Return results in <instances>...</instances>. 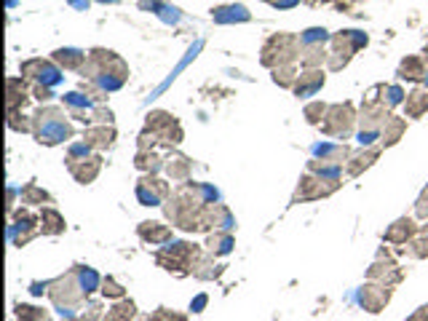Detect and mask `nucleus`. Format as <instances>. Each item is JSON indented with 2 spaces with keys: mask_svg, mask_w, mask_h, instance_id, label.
Returning a JSON list of instances; mask_svg holds the SVG:
<instances>
[{
  "mask_svg": "<svg viewBox=\"0 0 428 321\" xmlns=\"http://www.w3.org/2000/svg\"><path fill=\"white\" fill-rule=\"evenodd\" d=\"M80 75L89 80L92 92L96 94V102L105 96L107 92H118L120 86L129 78V67L115 51L107 49H94L89 51V59L80 70Z\"/></svg>",
  "mask_w": 428,
  "mask_h": 321,
  "instance_id": "nucleus-1",
  "label": "nucleus"
},
{
  "mask_svg": "<svg viewBox=\"0 0 428 321\" xmlns=\"http://www.w3.org/2000/svg\"><path fill=\"white\" fill-rule=\"evenodd\" d=\"M32 134L40 145L54 147L59 142H67L75 132L62 107H40L32 113Z\"/></svg>",
  "mask_w": 428,
  "mask_h": 321,
  "instance_id": "nucleus-2",
  "label": "nucleus"
},
{
  "mask_svg": "<svg viewBox=\"0 0 428 321\" xmlns=\"http://www.w3.org/2000/svg\"><path fill=\"white\" fill-rule=\"evenodd\" d=\"M156 142L172 147L182 142V126L166 110H156L150 113L145 120V132L139 134V150H153Z\"/></svg>",
  "mask_w": 428,
  "mask_h": 321,
  "instance_id": "nucleus-3",
  "label": "nucleus"
},
{
  "mask_svg": "<svg viewBox=\"0 0 428 321\" xmlns=\"http://www.w3.org/2000/svg\"><path fill=\"white\" fill-rule=\"evenodd\" d=\"M201 257H203V252L196 244H190V241H169L156 254V263L163 270L174 273V276H187V273H193V268L199 265Z\"/></svg>",
  "mask_w": 428,
  "mask_h": 321,
  "instance_id": "nucleus-4",
  "label": "nucleus"
},
{
  "mask_svg": "<svg viewBox=\"0 0 428 321\" xmlns=\"http://www.w3.org/2000/svg\"><path fill=\"white\" fill-rule=\"evenodd\" d=\"M294 59H300V38L292 32H279V35L268 38L263 46V56H260V62L265 67H273V70L292 65Z\"/></svg>",
  "mask_w": 428,
  "mask_h": 321,
  "instance_id": "nucleus-5",
  "label": "nucleus"
},
{
  "mask_svg": "<svg viewBox=\"0 0 428 321\" xmlns=\"http://www.w3.org/2000/svg\"><path fill=\"white\" fill-rule=\"evenodd\" d=\"M332 54H329V70H340V67H346L351 62V56L364 49L370 38H367V32H361V30H343V32H337L332 35Z\"/></svg>",
  "mask_w": 428,
  "mask_h": 321,
  "instance_id": "nucleus-6",
  "label": "nucleus"
},
{
  "mask_svg": "<svg viewBox=\"0 0 428 321\" xmlns=\"http://www.w3.org/2000/svg\"><path fill=\"white\" fill-rule=\"evenodd\" d=\"M353 120H356V113H353V105L346 102V105H332L327 110V115L321 120V132L334 137V139H346L351 129H353Z\"/></svg>",
  "mask_w": 428,
  "mask_h": 321,
  "instance_id": "nucleus-7",
  "label": "nucleus"
},
{
  "mask_svg": "<svg viewBox=\"0 0 428 321\" xmlns=\"http://www.w3.org/2000/svg\"><path fill=\"white\" fill-rule=\"evenodd\" d=\"M22 78H30L32 83H40V86H56V83H62L65 75H62V67L56 65V62H49V59H27L22 62Z\"/></svg>",
  "mask_w": 428,
  "mask_h": 321,
  "instance_id": "nucleus-8",
  "label": "nucleus"
},
{
  "mask_svg": "<svg viewBox=\"0 0 428 321\" xmlns=\"http://www.w3.org/2000/svg\"><path fill=\"white\" fill-rule=\"evenodd\" d=\"M337 187H340V180H324V177L310 172L300 180V185L294 190V203L297 201H316L324 199V196H332Z\"/></svg>",
  "mask_w": 428,
  "mask_h": 321,
  "instance_id": "nucleus-9",
  "label": "nucleus"
},
{
  "mask_svg": "<svg viewBox=\"0 0 428 321\" xmlns=\"http://www.w3.org/2000/svg\"><path fill=\"white\" fill-rule=\"evenodd\" d=\"M38 222L40 217H35L32 212H27V209H19V212L13 214V222L8 227V236L16 246H25L27 241L32 239L35 233H38Z\"/></svg>",
  "mask_w": 428,
  "mask_h": 321,
  "instance_id": "nucleus-10",
  "label": "nucleus"
},
{
  "mask_svg": "<svg viewBox=\"0 0 428 321\" xmlns=\"http://www.w3.org/2000/svg\"><path fill=\"white\" fill-rule=\"evenodd\" d=\"M166 196H169V185L163 180H158V177H153V174H145L137 182V199H139L142 206H158Z\"/></svg>",
  "mask_w": 428,
  "mask_h": 321,
  "instance_id": "nucleus-11",
  "label": "nucleus"
},
{
  "mask_svg": "<svg viewBox=\"0 0 428 321\" xmlns=\"http://www.w3.org/2000/svg\"><path fill=\"white\" fill-rule=\"evenodd\" d=\"M388 300H391V287L388 284L372 281V284H367V287L359 289V306L364 310H370V313H380L388 306Z\"/></svg>",
  "mask_w": 428,
  "mask_h": 321,
  "instance_id": "nucleus-12",
  "label": "nucleus"
},
{
  "mask_svg": "<svg viewBox=\"0 0 428 321\" xmlns=\"http://www.w3.org/2000/svg\"><path fill=\"white\" fill-rule=\"evenodd\" d=\"M67 169H70V174L78 180L80 185H89V182H94V177L99 174V169H102V158L99 156H89V158H67Z\"/></svg>",
  "mask_w": 428,
  "mask_h": 321,
  "instance_id": "nucleus-13",
  "label": "nucleus"
},
{
  "mask_svg": "<svg viewBox=\"0 0 428 321\" xmlns=\"http://www.w3.org/2000/svg\"><path fill=\"white\" fill-rule=\"evenodd\" d=\"M324 70L319 67H313V70H306V73H300V78L294 83V96H300V99H306V96H316L321 92V86H324Z\"/></svg>",
  "mask_w": 428,
  "mask_h": 321,
  "instance_id": "nucleus-14",
  "label": "nucleus"
},
{
  "mask_svg": "<svg viewBox=\"0 0 428 321\" xmlns=\"http://www.w3.org/2000/svg\"><path fill=\"white\" fill-rule=\"evenodd\" d=\"M370 281H380V284H388V287H394L396 281H401V270L399 265L394 263V260H388L386 257V263H383V254L377 257L372 263V268H370Z\"/></svg>",
  "mask_w": 428,
  "mask_h": 321,
  "instance_id": "nucleus-15",
  "label": "nucleus"
},
{
  "mask_svg": "<svg viewBox=\"0 0 428 321\" xmlns=\"http://www.w3.org/2000/svg\"><path fill=\"white\" fill-rule=\"evenodd\" d=\"M310 153L319 160H332V163H343L351 156V150L343 142H316L310 147Z\"/></svg>",
  "mask_w": 428,
  "mask_h": 321,
  "instance_id": "nucleus-16",
  "label": "nucleus"
},
{
  "mask_svg": "<svg viewBox=\"0 0 428 321\" xmlns=\"http://www.w3.org/2000/svg\"><path fill=\"white\" fill-rule=\"evenodd\" d=\"M83 142H89L92 150H105L115 142V129L113 126H89L83 134Z\"/></svg>",
  "mask_w": 428,
  "mask_h": 321,
  "instance_id": "nucleus-17",
  "label": "nucleus"
},
{
  "mask_svg": "<svg viewBox=\"0 0 428 321\" xmlns=\"http://www.w3.org/2000/svg\"><path fill=\"white\" fill-rule=\"evenodd\" d=\"M415 236H417V225H415L410 217H401V220H396V222L386 230L388 244H407V241L415 239Z\"/></svg>",
  "mask_w": 428,
  "mask_h": 321,
  "instance_id": "nucleus-18",
  "label": "nucleus"
},
{
  "mask_svg": "<svg viewBox=\"0 0 428 321\" xmlns=\"http://www.w3.org/2000/svg\"><path fill=\"white\" fill-rule=\"evenodd\" d=\"M212 19L217 25H233V22H249V11L241 3H230V6H217L212 11Z\"/></svg>",
  "mask_w": 428,
  "mask_h": 321,
  "instance_id": "nucleus-19",
  "label": "nucleus"
},
{
  "mask_svg": "<svg viewBox=\"0 0 428 321\" xmlns=\"http://www.w3.org/2000/svg\"><path fill=\"white\" fill-rule=\"evenodd\" d=\"M137 233L147 244H169L172 241V227L160 225V222H139Z\"/></svg>",
  "mask_w": 428,
  "mask_h": 321,
  "instance_id": "nucleus-20",
  "label": "nucleus"
},
{
  "mask_svg": "<svg viewBox=\"0 0 428 321\" xmlns=\"http://www.w3.org/2000/svg\"><path fill=\"white\" fill-rule=\"evenodd\" d=\"M86 59H89V54L80 51V49H56L54 51V62L62 65L65 70H83Z\"/></svg>",
  "mask_w": 428,
  "mask_h": 321,
  "instance_id": "nucleus-21",
  "label": "nucleus"
},
{
  "mask_svg": "<svg viewBox=\"0 0 428 321\" xmlns=\"http://www.w3.org/2000/svg\"><path fill=\"white\" fill-rule=\"evenodd\" d=\"M404 113H407V118H420L423 113H428V89H415L407 94Z\"/></svg>",
  "mask_w": 428,
  "mask_h": 321,
  "instance_id": "nucleus-22",
  "label": "nucleus"
},
{
  "mask_svg": "<svg viewBox=\"0 0 428 321\" xmlns=\"http://www.w3.org/2000/svg\"><path fill=\"white\" fill-rule=\"evenodd\" d=\"M40 230H43L46 236L65 233V217L56 212L54 206H43V212H40Z\"/></svg>",
  "mask_w": 428,
  "mask_h": 321,
  "instance_id": "nucleus-23",
  "label": "nucleus"
},
{
  "mask_svg": "<svg viewBox=\"0 0 428 321\" xmlns=\"http://www.w3.org/2000/svg\"><path fill=\"white\" fill-rule=\"evenodd\" d=\"M6 86H8V110H25L27 99H30L25 78H8Z\"/></svg>",
  "mask_w": 428,
  "mask_h": 321,
  "instance_id": "nucleus-24",
  "label": "nucleus"
},
{
  "mask_svg": "<svg viewBox=\"0 0 428 321\" xmlns=\"http://www.w3.org/2000/svg\"><path fill=\"white\" fill-rule=\"evenodd\" d=\"M399 78L401 80H423L426 78V65L420 56H407L399 65Z\"/></svg>",
  "mask_w": 428,
  "mask_h": 321,
  "instance_id": "nucleus-25",
  "label": "nucleus"
},
{
  "mask_svg": "<svg viewBox=\"0 0 428 321\" xmlns=\"http://www.w3.org/2000/svg\"><path fill=\"white\" fill-rule=\"evenodd\" d=\"M404 129H407V123H404V118H391L383 123V129H380V137H383V145H396L401 139V134H404Z\"/></svg>",
  "mask_w": 428,
  "mask_h": 321,
  "instance_id": "nucleus-26",
  "label": "nucleus"
},
{
  "mask_svg": "<svg viewBox=\"0 0 428 321\" xmlns=\"http://www.w3.org/2000/svg\"><path fill=\"white\" fill-rule=\"evenodd\" d=\"M166 174L172 177V180H177V182H185L187 177H190V158H185V156H174V158L166 160Z\"/></svg>",
  "mask_w": 428,
  "mask_h": 321,
  "instance_id": "nucleus-27",
  "label": "nucleus"
},
{
  "mask_svg": "<svg viewBox=\"0 0 428 321\" xmlns=\"http://www.w3.org/2000/svg\"><path fill=\"white\" fill-rule=\"evenodd\" d=\"M206 246H209V252L212 254H227L233 249V236H230V230H214L209 241H206Z\"/></svg>",
  "mask_w": 428,
  "mask_h": 321,
  "instance_id": "nucleus-28",
  "label": "nucleus"
},
{
  "mask_svg": "<svg viewBox=\"0 0 428 321\" xmlns=\"http://www.w3.org/2000/svg\"><path fill=\"white\" fill-rule=\"evenodd\" d=\"M137 316V306L132 300H120L105 313V321H132Z\"/></svg>",
  "mask_w": 428,
  "mask_h": 321,
  "instance_id": "nucleus-29",
  "label": "nucleus"
},
{
  "mask_svg": "<svg viewBox=\"0 0 428 321\" xmlns=\"http://www.w3.org/2000/svg\"><path fill=\"white\" fill-rule=\"evenodd\" d=\"M374 160H377V150H364V153H359V156L351 158V163H348V174H351V177H359L364 169L372 166Z\"/></svg>",
  "mask_w": 428,
  "mask_h": 321,
  "instance_id": "nucleus-30",
  "label": "nucleus"
},
{
  "mask_svg": "<svg viewBox=\"0 0 428 321\" xmlns=\"http://www.w3.org/2000/svg\"><path fill=\"white\" fill-rule=\"evenodd\" d=\"M137 169H142V172H150V174H156L158 169H163L166 163H163V158H158L153 150H139L137 153Z\"/></svg>",
  "mask_w": 428,
  "mask_h": 321,
  "instance_id": "nucleus-31",
  "label": "nucleus"
},
{
  "mask_svg": "<svg viewBox=\"0 0 428 321\" xmlns=\"http://www.w3.org/2000/svg\"><path fill=\"white\" fill-rule=\"evenodd\" d=\"M297 78H300V73H297V67L294 65H284V67H276V70H273V83H279L284 89H294Z\"/></svg>",
  "mask_w": 428,
  "mask_h": 321,
  "instance_id": "nucleus-32",
  "label": "nucleus"
},
{
  "mask_svg": "<svg viewBox=\"0 0 428 321\" xmlns=\"http://www.w3.org/2000/svg\"><path fill=\"white\" fill-rule=\"evenodd\" d=\"M13 321H51V316L43 310V308H32V306H16L13 308Z\"/></svg>",
  "mask_w": 428,
  "mask_h": 321,
  "instance_id": "nucleus-33",
  "label": "nucleus"
},
{
  "mask_svg": "<svg viewBox=\"0 0 428 321\" xmlns=\"http://www.w3.org/2000/svg\"><path fill=\"white\" fill-rule=\"evenodd\" d=\"M222 273V265H217L212 257H201L199 260V265L193 268V276H199V279H217Z\"/></svg>",
  "mask_w": 428,
  "mask_h": 321,
  "instance_id": "nucleus-34",
  "label": "nucleus"
},
{
  "mask_svg": "<svg viewBox=\"0 0 428 321\" xmlns=\"http://www.w3.org/2000/svg\"><path fill=\"white\" fill-rule=\"evenodd\" d=\"M332 35L324 30V27H310L306 30L303 35H300V46H324V43H329Z\"/></svg>",
  "mask_w": 428,
  "mask_h": 321,
  "instance_id": "nucleus-35",
  "label": "nucleus"
},
{
  "mask_svg": "<svg viewBox=\"0 0 428 321\" xmlns=\"http://www.w3.org/2000/svg\"><path fill=\"white\" fill-rule=\"evenodd\" d=\"M22 203H51V196L43 190V187H38L35 182H30V185L22 190Z\"/></svg>",
  "mask_w": 428,
  "mask_h": 321,
  "instance_id": "nucleus-36",
  "label": "nucleus"
},
{
  "mask_svg": "<svg viewBox=\"0 0 428 321\" xmlns=\"http://www.w3.org/2000/svg\"><path fill=\"white\" fill-rule=\"evenodd\" d=\"M142 8H158V16L163 22H180V11L174 8V6H166V3H160V0H142Z\"/></svg>",
  "mask_w": 428,
  "mask_h": 321,
  "instance_id": "nucleus-37",
  "label": "nucleus"
},
{
  "mask_svg": "<svg viewBox=\"0 0 428 321\" xmlns=\"http://www.w3.org/2000/svg\"><path fill=\"white\" fill-rule=\"evenodd\" d=\"M8 126L13 132H32V118L27 120L22 110H8Z\"/></svg>",
  "mask_w": 428,
  "mask_h": 321,
  "instance_id": "nucleus-38",
  "label": "nucleus"
},
{
  "mask_svg": "<svg viewBox=\"0 0 428 321\" xmlns=\"http://www.w3.org/2000/svg\"><path fill=\"white\" fill-rule=\"evenodd\" d=\"M327 110H329V107L324 105V102H310V105H306V120L308 123H313V126H321Z\"/></svg>",
  "mask_w": 428,
  "mask_h": 321,
  "instance_id": "nucleus-39",
  "label": "nucleus"
},
{
  "mask_svg": "<svg viewBox=\"0 0 428 321\" xmlns=\"http://www.w3.org/2000/svg\"><path fill=\"white\" fill-rule=\"evenodd\" d=\"M102 294L110 297V300H123V287L113 276H105L102 279Z\"/></svg>",
  "mask_w": 428,
  "mask_h": 321,
  "instance_id": "nucleus-40",
  "label": "nucleus"
},
{
  "mask_svg": "<svg viewBox=\"0 0 428 321\" xmlns=\"http://www.w3.org/2000/svg\"><path fill=\"white\" fill-rule=\"evenodd\" d=\"M410 252H413L415 257H426L428 254V225L420 230V239L410 244Z\"/></svg>",
  "mask_w": 428,
  "mask_h": 321,
  "instance_id": "nucleus-41",
  "label": "nucleus"
},
{
  "mask_svg": "<svg viewBox=\"0 0 428 321\" xmlns=\"http://www.w3.org/2000/svg\"><path fill=\"white\" fill-rule=\"evenodd\" d=\"M383 94H386V96H383V105H388V107L404 102V99H401V96H404V92H401L399 86H386V89H383Z\"/></svg>",
  "mask_w": 428,
  "mask_h": 321,
  "instance_id": "nucleus-42",
  "label": "nucleus"
},
{
  "mask_svg": "<svg viewBox=\"0 0 428 321\" xmlns=\"http://www.w3.org/2000/svg\"><path fill=\"white\" fill-rule=\"evenodd\" d=\"M147 321H187L182 313H174V310H169V308H158L153 316Z\"/></svg>",
  "mask_w": 428,
  "mask_h": 321,
  "instance_id": "nucleus-43",
  "label": "nucleus"
},
{
  "mask_svg": "<svg viewBox=\"0 0 428 321\" xmlns=\"http://www.w3.org/2000/svg\"><path fill=\"white\" fill-rule=\"evenodd\" d=\"M92 156V147H89V142H73L70 145V156L67 158L78 160V158H89Z\"/></svg>",
  "mask_w": 428,
  "mask_h": 321,
  "instance_id": "nucleus-44",
  "label": "nucleus"
},
{
  "mask_svg": "<svg viewBox=\"0 0 428 321\" xmlns=\"http://www.w3.org/2000/svg\"><path fill=\"white\" fill-rule=\"evenodd\" d=\"M32 94H35V99H40V102H49V99L54 96L51 89H49V86H40V83L32 86Z\"/></svg>",
  "mask_w": 428,
  "mask_h": 321,
  "instance_id": "nucleus-45",
  "label": "nucleus"
},
{
  "mask_svg": "<svg viewBox=\"0 0 428 321\" xmlns=\"http://www.w3.org/2000/svg\"><path fill=\"white\" fill-rule=\"evenodd\" d=\"M268 6H273V8H294L300 0H265Z\"/></svg>",
  "mask_w": 428,
  "mask_h": 321,
  "instance_id": "nucleus-46",
  "label": "nucleus"
},
{
  "mask_svg": "<svg viewBox=\"0 0 428 321\" xmlns=\"http://www.w3.org/2000/svg\"><path fill=\"white\" fill-rule=\"evenodd\" d=\"M203 306H206V294H199V297L190 303V310H193V313H201V310H203Z\"/></svg>",
  "mask_w": 428,
  "mask_h": 321,
  "instance_id": "nucleus-47",
  "label": "nucleus"
},
{
  "mask_svg": "<svg viewBox=\"0 0 428 321\" xmlns=\"http://www.w3.org/2000/svg\"><path fill=\"white\" fill-rule=\"evenodd\" d=\"M407 321H428V306L426 308H417V310H415V313Z\"/></svg>",
  "mask_w": 428,
  "mask_h": 321,
  "instance_id": "nucleus-48",
  "label": "nucleus"
},
{
  "mask_svg": "<svg viewBox=\"0 0 428 321\" xmlns=\"http://www.w3.org/2000/svg\"><path fill=\"white\" fill-rule=\"evenodd\" d=\"M49 287H51V281H46V284H32V289H30V292H32V294H43L46 289H49Z\"/></svg>",
  "mask_w": 428,
  "mask_h": 321,
  "instance_id": "nucleus-49",
  "label": "nucleus"
},
{
  "mask_svg": "<svg viewBox=\"0 0 428 321\" xmlns=\"http://www.w3.org/2000/svg\"><path fill=\"white\" fill-rule=\"evenodd\" d=\"M70 6L78 8V11H86V8H89V0H70Z\"/></svg>",
  "mask_w": 428,
  "mask_h": 321,
  "instance_id": "nucleus-50",
  "label": "nucleus"
},
{
  "mask_svg": "<svg viewBox=\"0 0 428 321\" xmlns=\"http://www.w3.org/2000/svg\"><path fill=\"white\" fill-rule=\"evenodd\" d=\"M306 3H310V6H319V3H329V0H306Z\"/></svg>",
  "mask_w": 428,
  "mask_h": 321,
  "instance_id": "nucleus-51",
  "label": "nucleus"
},
{
  "mask_svg": "<svg viewBox=\"0 0 428 321\" xmlns=\"http://www.w3.org/2000/svg\"><path fill=\"white\" fill-rule=\"evenodd\" d=\"M99 3H120V0H99Z\"/></svg>",
  "mask_w": 428,
  "mask_h": 321,
  "instance_id": "nucleus-52",
  "label": "nucleus"
},
{
  "mask_svg": "<svg viewBox=\"0 0 428 321\" xmlns=\"http://www.w3.org/2000/svg\"><path fill=\"white\" fill-rule=\"evenodd\" d=\"M423 83H426V89H428V70H426V78H423Z\"/></svg>",
  "mask_w": 428,
  "mask_h": 321,
  "instance_id": "nucleus-53",
  "label": "nucleus"
},
{
  "mask_svg": "<svg viewBox=\"0 0 428 321\" xmlns=\"http://www.w3.org/2000/svg\"><path fill=\"white\" fill-rule=\"evenodd\" d=\"M423 54H426V59H428V46H426V51H423Z\"/></svg>",
  "mask_w": 428,
  "mask_h": 321,
  "instance_id": "nucleus-54",
  "label": "nucleus"
}]
</instances>
